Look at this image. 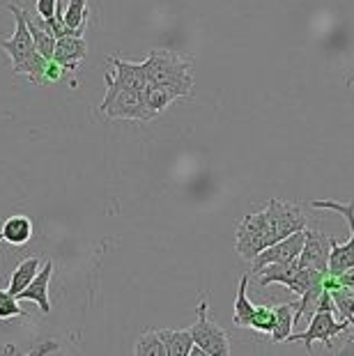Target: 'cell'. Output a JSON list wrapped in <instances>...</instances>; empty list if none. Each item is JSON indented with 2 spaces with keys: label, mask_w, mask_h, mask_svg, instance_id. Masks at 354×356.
Returning a JSON list of instances; mask_svg holds the SVG:
<instances>
[{
  "label": "cell",
  "mask_w": 354,
  "mask_h": 356,
  "mask_svg": "<svg viewBox=\"0 0 354 356\" xmlns=\"http://www.w3.org/2000/svg\"><path fill=\"white\" fill-rule=\"evenodd\" d=\"M7 10L14 14V35L10 40H0V49H3L12 60V72L19 76H26L33 86L44 83V67L49 60L40 56L30 37V30L26 24V10H21L19 5L10 3Z\"/></svg>",
  "instance_id": "6da1fadb"
},
{
  "label": "cell",
  "mask_w": 354,
  "mask_h": 356,
  "mask_svg": "<svg viewBox=\"0 0 354 356\" xmlns=\"http://www.w3.org/2000/svg\"><path fill=\"white\" fill-rule=\"evenodd\" d=\"M12 317H28V313L19 306V299L10 290H0V320H12Z\"/></svg>",
  "instance_id": "d4e9b609"
},
{
  "label": "cell",
  "mask_w": 354,
  "mask_h": 356,
  "mask_svg": "<svg viewBox=\"0 0 354 356\" xmlns=\"http://www.w3.org/2000/svg\"><path fill=\"white\" fill-rule=\"evenodd\" d=\"M106 63L113 67L111 79L115 86L127 88V90H136V92H143L147 86V76H145V67L143 63H124L120 58H108Z\"/></svg>",
  "instance_id": "7c38bea8"
},
{
  "label": "cell",
  "mask_w": 354,
  "mask_h": 356,
  "mask_svg": "<svg viewBox=\"0 0 354 356\" xmlns=\"http://www.w3.org/2000/svg\"><path fill=\"white\" fill-rule=\"evenodd\" d=\"M175 99H179V97L166 86H159V83H147L145 90H143V102H145V108L152 118L163 113Z\"/></svg>",
  "instance_id": "2e32d148"
},
{
  "label": "cell",
  "mask_w": 354,
  "mask_h": 356,
  "mask_svg": "<svg viewBox=\"0 0 354 356\" xmlns=\"http://www.w3.org/2000/svg\"><path fill=\"white\" fill-rule=\"evenodd\" d=\"M209 304L207 299H200V304L195 306V322L191 331L193 347H198L202 354L207 356H228L230 350V338L214 320H209Z\"/></svg>",
  "instance_id": "5b68a950"
},
{
  "label": "cell",
  "mask_w": 354,
  "mask_h": 356,
  "mask_svg": "<svg viewBox=\"0 0 354 356\" xmlns=\"http://www.w3.org/2000/svg\"><path fill=\"white\" fill-rule=\"evenodd\" d=\"M26 24H28V30H30V37H33V44L40 56H44L47 60L54 58V49H56V37L49 33L47 28L42 26L40 17H28L26 14Z\"/></svg>",
  "instance_id": "ac0fdd59"
},
{
  "label": "cell",
  "mask_w": 354,
  "mask_h": 356,
  "mask_svg": "<svg viewBox=\"0 0 354 356\" xmlns=\"http://www.w3.org/2000/svg\"><path fill=\"white\" fill-rule=\"evenodd\" d=\"M350 327H352V331H354V315H352V320H350ZM352 343H354V336H352Z\"/></svg>",
  "instance_id": "f1b7e54d"
},
{
  "label": "cell",
  "mask_w": 354,
  "mask_h": 356,
  "mask_svg": "<svg viewBox=\"0 0 354 356\" xmlns=\"http://www.w3.org/2000/svg\"><path fill=\"white\" fill-rule=\"evenodd\" d=\"M246 287H248V274L242 276V280H239L235 310H232V322H235V327H239V329H248V322H251V315L255 310V304L246 294Z\"/></svg>",
  "instance_id": "d6986e66"
},
{
  "label": "cell",
  "mask_w": 354,
  "mask_h": 356,
  "mask_svg": "<svg viewBox=\"0 0 354 356\" xmlns=\"http://www.w3.org/2000/svg\"><path fill=\"white\" fill-rule=\"evenodd\" d=\"M0 241H3V237H0Z\"/></svg>",
  "instance_id": "f546056e"
},
{
  "label": "cell",
  "mask_w": 354,
  "mask_h": 356,
  "mask_svg": "<svg viewBox=\"0 0 354 356\" xmlns=\"http://www.w3.org/2000/svg\"><path fill=\"white\" fill-rule=\"evenodd\" d=\"M88 17H90L88 0H70V3H67V7L63 10L65 26H70L74 30H86Z\"/></svg>",
  "instance_id": "7402d4cb"
},
{
  "label": "cell",
  "mask_w": 354,
  "mask_h": 356,
  "mask_svg": "<svg viewBox=\"0 0 354 356\" xmlns=\"http://www.w3.org/2000/svg\"><path fill=\"white\" fill-rule=\"evenodd\" d=\"M0 237L12 246H26L33 239V221L26 214H12L10 218H5Z\"/></svg>",
  "instance_id": "5bb4252c"
},
{
  "label": "cell",
  "mask_w": 354,
  "mask_h": 356,
  "mask_svg": "<svg viewBox=\"0 0 354 356\" xmlns=\"http://www.w3.org/2000/svg\"><path fill=\"white\" fill-rule=\"evenodd\" d=\"M348 329H350V324L343 320H336L334 313H329V310H315L308 329L304 333H290V336L285 338V343H304L306 352H311L315 340H322L327 347H331V340H334L338 333H345Z\"/></svg>",
  "instance_id": "52a82bcc"
},
{
  "label": "cell",
  "mask_w": 354,
  "mask_h": 356,
  "mask_svg": "<svg viewBox=\"0 0 354 356\" xmlns=\"http://www.w3.org/2000/svg\"><path fill=\"white\" fill-rule=\"evenodd\" d=\"M262 211H265L269 232H272L274 241L306 228V214L301 211V207H297V204H292V202H283V200L272 198Z\"/></svg>",
  "instance_id": "ba28073f"
},
{
  "label": "cell",
  "mask_w": 354,
  "mask_h": 356,
  "mask_svg": "<svg viewBox=\"0 0 354 356\" xmlns=\"http://www.w3.org/2000/svg\"><path fill=\"white\" fill-rule=\"evenodd\" d=\"M301 246H304V230H297V232L288 234V237L274 241V244H269L265 251H260L251 260V274H255V271L262 269L265 264L297 260L301 253Z\"/></svg>",
  "instance_id": "30bf717a"
},
{
  "label": "cell",
  "mask_w": 354,
  "mask_h": 356,
  "mask_svg": "<svg viewBox=\"0 0 354 356\" xmlns=\"http://www.w3.org/2000/svg\"><path fill=\"white\" fill-rule=\"evenodd\" d=\"M292 327H295V301L274 306V329L269 333L272 343H285V338L292 333Z\"/></svg>",
  "instance_id": "e0dca14e"
},
{
  "label": "cell",
  "mask_w": 354,
  "mask_h": 356,
  "mask_svg": "<svg viewBox=\"0 0 354 356\" xmlns=\"http://www.w3.org/2000/svg\"><path fill=\"white\" fill-rule=\"evenodd\" d=\"M329 239L331 237H327L325 232L304 228V246H301V253L297 257L299 267L327 274L329 271V251H331Z\"/></svg>",
  "instance_id": "9c48e42d"
},
{
  "label": "cell",
  "mask_w": 354,
  "mask_h": 356,
  "mask_svg": "<svg viewBox=\"0 0 354 356\" xmlns=\"http://www.w3.org/2000/svg\"><path fill=\"white\" fill-rule=\"evenodd\" d=\"M134 354H136V356H166L163 343L159 338V331L140 333L136 345H134Z\"/></svg>",
  "instance_id": "603a6c76"
},
{
  "label": "cell",
  "mask_w": 354,
  "mask_h": 356,
  "mask_svg": "<svg viewBox=\"0 0 354 356\" xmlns=\"http://www.w3.org/2000/svg\"><path fill=\"white\" fill-rule=\"evenodd\" d=\"M269 244H274V237L269 232L265 211H253V214H246L237 225V234H235V251L239 257L251 262L260 251H265Z\"/></svg>",
  "instance_id": "8992f818"
},
{
  "label": "cell",
  "mask_w": 354,
  "mask_h": 356,
  "mask_svg": "<svg viewBox=\"0 0 354 356\" xmlns=\"http://www.w3.org/2000/svg\"><path fill=\"white\" fill-rule=\"evenodd\" d=\"M37 17L40 19H51L58 10V0H37Z\"/></svg>",
  "instance_id": "4316f807"
},
{
  "label": "cell",
  "mask_w": 354,
  "mask_h": 356,
  "mask_svg": "<svg viewBox=\"0 0 354 356\" xmlns=\"http://www.w3.org/2000/svg\"><path fill=\"white\" fill-rule=\"evenodd\" d=\"M51 276H54V262H47L35 274V278L30 280L28 287H24V290L17 294V299L19 301H35L42 313H51V301H49Z\"/></svg>",
  "instance_id": "4fadbf2b"
},
{
  "label": "cell",
  "mask_w": 354,
  "mask_h": 356,
  "mask_svg": "<svg viewBox=\"0 0 354 356\" xmlns=\"http://www.w3.org/2000/svg\"><path fill=\"white\" fill-rule=\"evenodd\" d=\"M104 83H106V97L99 106V113H104L108 120H138V122L154 120L145 108L143 92L115 86L108 72L104 74Z\"/></svg>",
  "instance_id": "3957f363"
},
{
  "label": "cell",
  "mask_w": 354,
  "mask_h": 356,
  "mask_svg": "<svg viewBox=\"0 0 354 356\" xmlns=\"http://www.w3.org/2000/svg\"><path fill=\"white\" fill-rule=\"evenodd\" d=\"M63 74H65V70L56 63L54 58H51L47 63V67H44V83H58L60 79H63Z\"/></svg>",
  "instance_id": "484cf974"
},
{
  "label": "cell",
  "mask_w": 354,
  "mask_h": 356,
  "mask_svg": "<svg viewBox=\"0 0 354 356\" xmlns=\"http://www.w3.org/2000/svg\"><path fill=\"white\" fill-rule=\"evenodd\" d=\"M248 329L258 331L262 336H269L274 329V306H255Z\"/></svg>",
  "instance_id": "cb8c5ba5"
},
{
  "label": "cell",
  "mask_w": 354,
  "mask_h": 356,
  "mask_svg": "<svg viewBox=\"0 0 354 356\" xmlns=\"http://www.w3.org/2000/svg\"><path fill=\"white\" fill-rule=\"evenodd\" d=\"M145 76L147 83H159L172 90L179 99L191 97L193 92V76H191V60L179 56L168 49H152L145 58Z\"/></svg>",
  "instance_id": "7a4b0ae2"
},
{
  "label": "cell",
  "mask_w": 354,
  "mask_h": 356,
  "mask_svg": "<svg viewBox=\"0 0 354 356\" xmlns=\"http://www.w3.org/2000/svg\"><path fill=\"white\" fill-rule=\"evenodd\" d=\"M159 338L163 343L166 356H191L193 338L189 329H159Z\"/></svg>",
  "instance_id": "9a60e30c"
},
{
  "label": "cell",
  "mask_w": 354,
  "mask_h": 356,
  "mask_svg": "<svg viewBox=\"0 0 354 356\" xmlns=\"http://www.w3.org/2000/svg\"><path fill=\"white\" fill-rule=\"evenodd\" d=\"M86 56H88V42L83 40V35H67L56 40L54 60L65 72L77 74Z\"/></svg>",
  "instance_id": "8fae6325"
},
{
  "label": "cell",
  "mask_w": 354,
  "mask_h": 356,
  "mask_svg": "<svg viewBox=\"0 0 354 356\" xmlns=\"http://www.w3.org/2000/svg\"><path fill=\"white\" fill-rule=\"evenodd\" d=\"M37 271H40V260H37V257H28V260H24L17 269H14V274L10 278V287H7V290L17 297L24 287H28V283L35 278Z\"/></svg>",
  "instance_id": "44dd1931"
},
{
  "label": "cell",
  "mask_w": 354,
  "mask_h": 356,
  "mask_svg": "<svg viewBox=\"0 0 354 356\" xmlns=\"http://www.w3.org/2000/svg\"><path fill=\"white\" fill-rule=\"evenodd\" d=\"M338 278H341V283H343V285L354 287V267H350L348 271H343V274L338 276Z\"/></svg>",
  "instance_id": "83f0119b"
},
{
  "label": "cell",
  "mask_w": 354,
  "mask_h": 356,
  "mask_svg": "<svg viewBox=\"0 0 354 356\" xmlns=\"http://www.w3.org/2000/svg\"><path fill=\"white\" fill-rule=\"evenodd\" d=\"M329 294H331V301H334V308L338 313V320L350 324L352 315H354V287L338 283L331 287Z\"/></svg>",
  "instance_id": "ffe728a7"
},
{
  "label": "cell",
  "mask_w": 354,
  "mask_h": 356,
  "mask_svg": "<svg viewBox=\"0 0 354 356\" xmlns=\"http://www.w3.org/2000/svg\"><path fill=\"white\" fill-rule=\"evenodd\" d=\"M313 209H325V211H336L341 214L350 225V239L345 244H338V241L331 237V251H329V274L341 276L343 271H348L354 267V200L350 202H336V200H313L311 202Z\"/></svg>",
  "instance_id": "277c9868"
}]
</instances>
